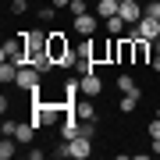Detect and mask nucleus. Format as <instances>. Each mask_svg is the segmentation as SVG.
<instances>
[{
    "label": "nucleus",
    "mask_w": 160,
    "mask_h": 160,
    "mask_svg": "<svg viewBox=\"0 0 160 160\" xmlns=\"http://www.w3.org/2000/svg\"><path fill=\"white\" fill-rule=\"evenodd\" d=\"M46 50H50V57L61 64V61L71 53V43H68V36H64V32H50V36H46Z\"/></svg>",
    "instance_id": "2"
},
{
    "label": "nucleus",
    "mask_w": 160,
    "mask_h": 160,
    "mask_svg": "<svg viewBox=\"0 0 160 160\" xmlns=\"http://www.w3.org/2000/svg\"><path fill=\"white\" fill-rule=\"evenodd\" d=\"M78 86H82V96H89V100H92V96H100V89H103V82H100L96 75L89 71V75H82V78H78Z\"/></svg>",
    "instance_id": "10"
},
{
    "label": "nucleus",
    "mask_w": 160,
    "mask_h": 160,
    "mask_svg": "<svg viewBox=\"0 0 160 160\" xmlns=\"http://www.w3.org/2000/svg\"><path fill=\"white\" fill-rule=\"evenodd\" d=\"M149 149H153V153L160 157V139H149Z\"/></svg>",
    "instance_id": "25"
},
{
    "label": "nucleus",
    "mask_w": 160,
    "mask_h": 160,
    "mask_svg": "<svg viewBox=\"0 0 160 160\" xmlns=\"http://www.w3.org/2000/svg\"><path fill=\"white\" fill-rule=\"evenodd\" d=\"M50 4H53V7H64V11H68V7H71V0H50Z\"/></svg>",
    "instance_id": "24"
},
{
    "label": "nucleus",
    "mask_w": 160,
    "mask_h": 160,
    "mask_svg": "<svg viewBox=\"0 0 160 160\" xmlns=\"http://www.w3.org/2000/svg\"><path fill=\"white\" fill-rule=\"evenodd\" d=\"M14 128H18V121H11V118H4V125H0V132H4V135H14Z\"/></svg>",
    "instance_id": "21"
},
{
    "label": "nucleus",
    "mask_w": 160,
    "mask_h": 160,
    "mask_svg": "<svg viewBox=\"0 0 160 160\" xmlns=\"http://www.w3.org/2000/svg\"><path fill=\"white\" fill-rule=\"evenodd\" d=\"M25 11H29L25 0H11V14H25Z\"/></svg>",
    "instance_id": "20"
},
{
    "label": "nucleus",
    "mask_w": 160,
    "mask_h": 160,
    "mask_svg": "<svg viewBox=\"0 0 160 160\" xmlns=\"http://www.w3.org/2000/svg\"><path fill=\"white\" fill-rule=\"evenodd\" d=\"M149 68H153V71H160V53H153V61H149Z\"/></svg>",
    "instance_id": "26"
},
{
    "label": "nucleus",
    "mask_w": 160,
    "mask_h": 160,
    "mask_svg": "<svg viewBox=\"0 0 160 160\" xmlns=\"http://www.w3.org/2000/svg\"><path fill=\"white\" fill-rule=\"evenodd\" d=\"M14 78H18V64L4 61L0 64V82H4V86H14Z\"/></svg>",
    "instance_id": "13"
},
{
    "label": "nucleus",
    "mask_w": 160,
    "mask_h": 160,
    "mask_svg": "<svg viewBox=\"0 0 160 160\" xmlns=\"http://www.w3.org/2000/svg\"><path fill=\"white\" fill-rule=\"evenodd\" d=\"M135 107H139V96L135 92H125V96H121V114H132Z\"/></svg>",
    "instance_id": "16"
},
{
    "label": "nucleus",
    "mask_w": 160,
    "mask_h": 160,
    "mask_svg": "<svg viewBox=\"0 0 160 160\" xmlns=\"http://www.w3.org/2000/svg\"><path fill=\"white\" fill-rule=\"evenodd\" d=\"M68 11L78 18V14H86V11H89V4H86V0H71V7H68Z\"/></svg>",
    "instance_id": "17"
},
{
    "label": "nucleus",
    "mask_w": 160,
    "mask_h": 160,
    "mask_svg": "<svg viewBox=\"0 0 160 160\" xmlns=\"http://www.w3.org/2000/svg\"><path fill=\"white\" fill-rule=\"evenodd\" d=\"M68 146H71V157L75 160H86L92 153V135H78V139H71Z\"/></svg>",
    "instance_id": "7"
},
{
    "label": "nucleus",
    "mask_w": 160,
    "mask_h": 160,
    "mask_svg": "<svg viewBox=\"0 0 160 160\" xmlns=\"http://www.w3.org/2000/svg\"><path fill=\"white\" fill-rule=\"evenodd\" d=\"M53 157H57V160H64V157H71V146H68V142H64V146H57V149H53Z\"/></svg>",
    "instance_id": "22"
},
{
    "label": "nucleus",
    "mask_w": 160,
    "mask_h": 160,
    "mask_svg": "<svg viewBox=\"0 0 160 160\" xmlns=\"http://www.w3.org/2000/svg\"><path fill=\"white\" fill-rule=\"evenodd\" d=\"M14 142H18L14 135H4V142H0V160H11V157L18 153V149H14Z\"/></svg>",
    "instance_id": "15"
},
{
    "label": "nucleus",
    "mask_w": 160,
    "mask_h": 160,
    "mask_svg": "<svg viewBox=\"0 0 160 160\" xmlns=\"http://www.w3.org/2000/svg\"><path fill=\"white\" fill-rule=\"evenodd\" d=\"M53 14H57V7H39V22H53Z\"/></svg>",
    "instance_id": "19"
},
{
    "label": "nucleus",
    "mask_w": 160,
    "mask_h": 160,
    "mask_svg": "<svg viewBox=\"0 0 160 160\" xmlns=\"http://www.w3.org/2000/svg\"><path fill=\"white\" fill-rule=\"evenodd\" d=\"M139 4H142V0H139Z\"/></svg>",
    "instance_id": "28"
},
{
    "label": "nucleus",
    "mask_w": 160,
    "mask_h": 160,
    "mask_svg": "<svg viewBox=\"0 0 160 160\" xmlns=\"http://www.w3.org/2000/svg\"><path fill=\"white\" fill-rule=\"evenodd\" d=\"M100 22H103V18H100L96 11H86V14H78V18H75V32H78V36H96Z\"/></svg>",
    "instance_id": "3"
},
{
    "label": "nucleus",
    "mask_w": 160,
    "mask_h": 160,
    "mask_svg": "<svg viewBox=\"0 0 160 160\" xmlns=\"http://www.w3.org/2000/svg\"><path fill=\"white\" fill-rule=\"evenodd\" d=\"M103 29H107V36H125V32H128V22H125L121 14H114V18L103 22Z\"/></svg>",
    "instance_id": "12"
},
{
    "label": "nucleus",
    "mask_w": 160,
    "mask_h": 160,
    "mask_svg": "<svg viewBox=\"0 0 160 160\" xmlns=\"http://www.w3.org/2000/svg\"><path fill=\"white\" fill-rule=\"evenodd\" d=\"M121 18H125L128 25H139V18H142L146 11H142V4L139 0H121V11H118Z\"/></svg>",
    "instance_id": "5"
},
{
    "label": "nucleus",
    "mask_w": 160,
    "mask_h": 160,
    "mask_svg": "<svg viewBox=\"0 0 160 160\" xmlns=\"http://www.w3.org/2000/svg\"><path fill=\"white\" fill-rule=\"evenodd\" d=\"M0 61H11V64H29V50H25V39L18 36V39H7L4 50H0Z\"/></svg>",
    "instance_id": "1"
},
{
    "label": "nucleus",
    "mask_w": 160,
    "mask_h": 160,
    "mask_svg": "<svg viewBox=\"0 0 160 160\" xmlns=\"http://www.w3.org/2000/svg\"><path fill=\"white\" fill-rule=\"evenodd\" d=\"M36 128H39V125H36L32 118H29V121H18V128H14V139H18L22 146H29V142H32V135H36Z\"/></svg>",
    "instance_id": "9"
},
{
    "label": "nucleus",
    "mask_w": 160,
    "mask_h": 160,
    "mask_svg": "<svg viewBox=\"0 0 160 160\" xmlns=\"http://www.w3.org/2000/svg\"><path fill=\"white\" fill-rule=\"evenodd\" d=\"M149 50H153L149 39H132V57H135V64H146L149 68Z\"/></svg>",
    "instance_id": "8"
},
{
    "label": "nucleus",
    "mask_w": 160,
    "mask_h": 160,
    "mask_svg": "<svg viewBox=\"0 0 160 160\" xmlns=\"http://www.w3.org/2000/svg\"><path fill=\"white\" fill-rule=\"evenodd\" d=\"M92 11H96L103 22H107V18H114V14L121 11V4H118V0H96V7H92Z\"/></svg>",
    "instance_id": "11"
},
{
    "label": "nucleus",
    "mask_w": 160,
    "mask_h": 160,
    "mask_svg": "<svg viewBox=\"0 0 160 160\" xmlns=\"http://www.w3.org/2000/svg\"><path fill=\"white\" fill-rule=\"evenodd\" d=\"M149 139H160V114H157V121H149Z\"/></svg>",
    "instance_id": "23"
},
{
    "label": "nucleus",
    "mask_w": 160,
    "mask_h": 160,
    "mask_svg": "<svg viewBox=\"0 0 160 160\" xmlns=\"http://www.w3.org/2000/svg\"><path fill=\"white\" fill-rule=\"evenodd\" d=\"M135 32H139V39H149V43H153L157 36H160V18L142 14V18H139V25H135Z\"/></svg>",
    "instance_id": "4"
},
{
    "label": "nucleus",
    "mask_w": 160,
    "mask_h": 160,
    "mask_svg": "<svg viewBox=\"0 0 160 160\" xmlns=\"http://www.w3.org/2000/svg\"><path fill=\"white\" fill-rule=\"evenodd\" d=\"M142 11L149 18H160V0H149V4H142Z\"/></svg>",
    "instance_id": "18"
},
{
    "label": "nucleus",
    "mask_w": 160,
    "mask_h": 160,
    "mask_svg": "<svg viewBox=\"0 0 160 160\" xmlns=\"http://www.w3.org/2000/svg\"><path fill=\"white\" fill-rule=\"evenodd\" d=\"M118 92H135V96H142V92H139V86H135V78H132V75H118Z\"/></svg>",
    "instance_id": "14"
},
{
    "label": "nucleus",
    "mask_w": 160,
    "mask_h": 160,
    "mask_svg": "<svg viewBox=\"0 0 160 160\" xmlns=\"http://www.w3.org/2000/svg\"><path fill=\"white\" fill-rule=\"evenodd\" d=\"M71 114L78 118V121H96V110H92V100H89V96L75 100V103H71Z\"/></svg>",
    "instance_id": "6"
},
{
    "label": "nucleus",
    "mask_w": 160,
    "mask_h": 160,
    "mask_svg": "<svg viewBox=\"0 0 160 160\" xmlns=\"http://www.w3.org/2000/svg\"><path fill=\"white\" fill-rule=\"evenodd\" d=\"M153 53H160V36H157V39H153Z\"/></svg>",
    "instance_id": "27"
},
{
    "label": "nucleus",
    "mask_w": 160,
    "mask_h": 160,
    "mask_svg": "<svg viewBox=\"0 0 160 160\" xmlns=\"http://www.w3.org/2000/svg\"><path fill=\"white\" fill-rule=\"evenodd\" d=\"M118 4H121V0H118Z\"/></svg>",
    "instance_id": "29"
}]
</instances>
